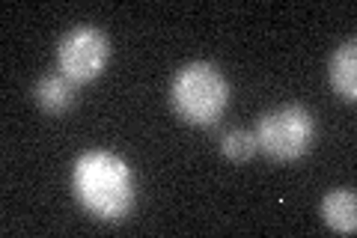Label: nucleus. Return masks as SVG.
Returning <instances> with one entry per match:
<instances>
[{"label": "nucleus", "instance_id": "f257e3e1", "mask_svg": "<svg viewBox=\"0 0 357 238\" xmlns=\"http://www.w3.org/2000/svg\"><path fill=\"white\" fill-rule=\"evenodd\" d=\"M72 188L77 202L98 221H122L128 218L137 202L131 167L119 155L93 149L75 161Z\"/></svg>", "mask_w": 357, "mask_h": 238}, {"label": "nucleus", "instance_id": "f03ea898", "mask_svg": "<svg viewBox=\"0 0 357 238\" xmlns=\"http://www.w3.org/2000/svg\"><path fill=\"white\" fill-rule=\"evenodd\" d=\"M170 101L178 119L208 128L227 113L229 84L211 63H191L173 77Z\"/></svg>", "mask_w": 357, "mask_h": 238}, {"label": "nucleus", "instance_id": "7ed1b4c3", "mask_svg": "<svg viewBox=\"0 0 357 238\" xmlns=\"http://www.w3.org/2000/svg\"><path fill=\"white\" fill-rule=\"evenodd\" d=\"M253 137L259 152H265L271 161H298L312 149L316 119L304 105H283L262 113Z\"/></svg>", "mask_w": 357, "mask_h": 238}, {"label": "nucleus", "instance_id": "20e7f679", "mask_svg": "<svg viewBox=\"0 0 357 238\" xmlns=\"http://www.w3.org/2000/svg\"><path fill=\"white\" fill-rule=\"evenodd\" d=\"M107 60H110V39L105 30H98L93 24L72 27L57 45L60 75L69 77L75 87L96 81L105 72Z\"/></svg>", "mask_w": 357, "mask_h": 238}, {"label": "nucleus", "instance_id": "39448f33", "mask_svg": "<svg viewBox=\"0 0 357 238\" xmlns=\"http://www.w3.org/2000/svg\"><path fill=\"white\" fill-rule=\"evenodd\" d=\"M328 75H331V87L333 93L345 101H354L357 98V42L349 39L345 45H340L331 57V66H328Z\"/></svg>", "mask_w": 357, "mask_h": 238}, {"label": "nucleus", "instance_id": "423d86ee", "mask_svg": "<svg viewBox=\"0 0 357 238\" xmlns=\"http://www.w3.org/2000/svg\"><path fill=\"white\" fill-rule=\"evenodd\" d=\"M321 221H325L333 232H345L351 235L357 232V197L351 188L342 191H331L321 200Z\"/></svg>", "mask_w": 357, "mask_h": 238}, {"label": "nucleus", "instance_id": "0eeeda50", "mask_svg": "<svg viewBox=\"0 0 357 238\" xmlns=\"http://www.w3.org/2000/svg\"><path fill=\"white\" fill-rule=\"evenodd\" d=\"M33 98H36V105L45 113H63V110H69L75 101V84L60 72L42 75L36 87H33Z\"/></svg>", "mask_w": 357, "mask_h": 238}, {"label": "nucleus", "instance_id": "6e6552de", "mask_svg": "<svg viewBox=\"0 0 357 238\" xmlns=\"http://www.w3.org/2000/svg\"><path fill=\"white\" fill-rule=\"evenodd\" d=\"M220 152L229 158V161H250V158L259 152L256 146V137L253 131H244V128H236V131H227L220 140Z\"/></svg>", "mask_w": 357, "mask_h": 238}]
</instances>
